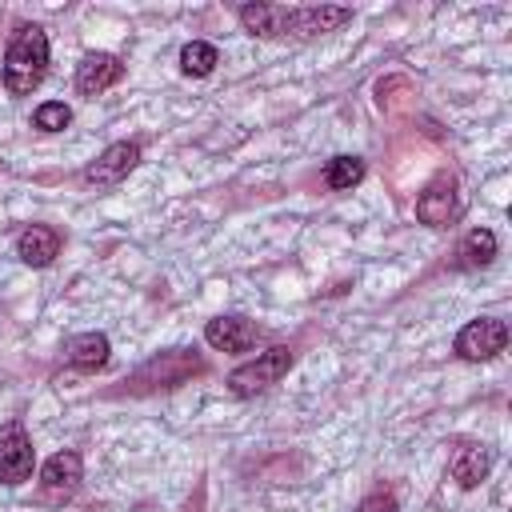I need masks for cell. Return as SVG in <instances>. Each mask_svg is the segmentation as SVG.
<instances>
[{"mask_svg": "<svg viewBox=\"0 0 512 512\" xmlns=\"http://www.w3.org/2000/svg\"><path fill=\"white\" fill-rule=\"evenodd\" d=\"M140 164V144L132 140H120V144H108L88 168H84V184L88 188H116L120 180H128V172Z\"/></svg>", "mask_w": 512, "mask_h": 512, "instance_id": "52a82bcc", "label": "cell"}, {"mask_svg": "<svg viewBox=\"0 0 512 512\" xmlns=\"http://www.w3.org/2000/svg\"><path fill=\"white\" fill-rule=\"evenodd\" d=\"M80 480H84V460H80V452H72V448L48 456L44 468H40V488H44V496H52V500L72 496V492L80 488Z\"/></svg>", "mask_w": 512, "mask_h": 512, "instance_id": "ba28073f", "label": "cell"}, {"mask_svg": "<svg viewBox=\"0 0 512 512\" xmlns=\"http://www.w3.org/2000/svg\"><path fill=\"white\" fill-rule=\"evenodd\" d=\"M216 64H220V52L208 40H192L180 48V72L184 76H208Z\"/></svg>", "mask_w": 512, "mask_h": 512, "instance_id": "e0dca14e", "label": "cell"}, {"mask_svg": "<svg viewBox=\"0 0 512 512\" xmlns=\"http://www.w3.org/2000/svg\"><path fill=\"white\" fill-rule=\"evenodd\" d=\"M360 180H364V160L360 156H332L328 168H324V184L332 192H348Z\"/></svg>", "mask_w": 512, "mask_h": 512, "instance_id": "2e32d148", "label": "cell"}, {"mask_svg": "<svg viewBox=\"0 0 512 512\" xmlns=\"http://www.w3.org/2000/svg\"><path fill=\"white\" fill-rule=\"evenodd\" d=\"M504 344H508V324L496 316L468 320L456 332V356L460 360H492L496 352H504Z\"/></svg>", "mask_w": 512, "mask_h": 512, "instance_id": "8992f818", "label": "cell"}, {"mask_svg": "<svg viewBox=\"0 0 512 512\" xmlns=\"http://www.w3.org/2000/svg\"><path fill=\"white\" fill-rule=\"evenodd\" d=\"M496 256V232L488 228H468L456 244V268H484Z\"/></svg>", "mask_w": 512, "mask_h": 512, "instance_id": "9a60e30c", "label": "cell"}, {"mask_svg": "<svg viewBox=\"0 0 512 512\" xmlns=\"http://www.w3.org/2000/svg\"><path fill=\"white\" fill-rule=\"evenodd\" d=\"M120 76H124V64H120L112 52H88V56L76 64V92L92 100V96L108 92Z\"/></svg>", "mask_w": 512, "mask_h": 512, "instance_id": "30bf717a", "label": "cell"}, {"mask_svg": "<svg viewBox=\"0 0 512 512\" xmlns=\"http://www.w3.org/2000/svg\"><path fill=\"white\" fill-rule=\"evenodd\" d=\"M68 120H72V108L64 100H48V104H40L32 112V124L40 132H60V128H68Z\"/></svg>", "mask_w": 512, "mask_h": 512, "instance_id": "ac0fdd59", "label": "cell"}, {"mask_svg": "<svg viewBox=\"0 0 512 512\" xmlns=\"http://www.w3.org/2000/svg\"><path fill=\"white\" fill-rule=\"evenodd\" d=\"M288 368H292V352H288L284 344H276V348L260 352L256 360L232 368V372H228V392H232V396H256V392L272 388Z\"/></svg>", "mask_w": 512, "mask_h": 512, "instance_id": "3957f363", "label": "cell"}, {"mask_svg": "<svg viewBox=\"0 0 512 512\" xmlns=\"http://www.w3.org/2000/svg\"><path fill=\"white\" fill-rule=\"evenodd\" d=\"M488 468H492V452L484 444H460L452 464H448V472H452V480L460 488H476L488 476Z\"/></svg>", "mask_w": 512, "mask_h": 512, "instance_id": "5bb4252c", "label": "cell"}, {"mask_svg": "<svg viewBox=\"0 0 512 512\" xmlns=\"http://www.w3.org/2000/svg\"><path fill=\"white\" fill-rule=\"evenodd\" d=\"M204 340L216 352H248L260 340V328L248 316H216L204 324Z\"/></svg>", "mask_w": 512, "mask_h": 512, "instance_id": "8fae6325", "label": "cell"}, {"mask_svg": "<svg viewBox=\"0 0 512 512\" xmlns=\"http://www.w3.org/2000/svg\"><path fill=\"white\" fill-rule=\"evenodd\" d=\"M204 364L192 356V352H184V348H172V352H160L156 360H148L140 372H136V384H144V380H152V384H160V388H176V384H184L192 372H200Z\"/></svg>", "mask_w": 512, "mask_h": 512, "instance_id": "9c48e42d", "label": "cell"}, {"mask_svg": "<svg viewBox=\"0 0 512 512\" xmlns=\"http://www.w3.org/2000/svg\"><path fill=\"white\" fill-rule=\"evenodd\" d=\"M48 72V36L40 24H20L4 48V88L8 96H28Z\"/></svg>", "mask_w": 512, "mask_h": 512, "instance_id": "7a4b0ae2", "label": "cell"}, {"mask_svg": "<svg viewBox=\"0 0 512 512\" xmlns=\"http://www.w3.org/2000/svg\"><path fill=\"white\" fill-rule=\"evenodd\" d=\"M460 184H456V176H448V172H440L420 196H416V220L420 224H428V228H444V224H452L456 216H460Z\"/></svg>", "mask_w": 512, "mask_h": 512, "instance_id": "5b68a950", "label": "cell"}, {"mask_svg": "<svg viewBox=\"0 0 512 512\" xmlns=\"http://www.w3.org/2000/svg\"><path fill=\"white\" fill-rule=\"evenodd\" d=\"M356 512H400V508H396V496L392 492H372V496L360 500Z\"/></svg>", "mask_w": 512, "mask_h": 512, "instance_id": "d6986e66", "label": "cell"}, {"mask_svg": "<svg viewBox=\"0 0 512 512\" xmlns=\"http://www.w3.org/2000/svg\"><path fill=\"white\" fill-rule=\"evenodd\" d=\"M108 352H112V344H108L104 332H80V336H72V340L64 344V360H68L72 368H84V372L104 368V364H108Z\"/></svg>", "mask_w": 512, "mask_h": 512, "instance_id": "4fadbf2b", "label": "cell"}, {"mask_svg": "<svg viewBox=\"0 0 512 512\" xmlns=\"http://www.w3.org/2000/svg\"><path fill=\"white\" fill-rule=\"evenodd\" d=\"M32 464H36V448H32L24 424L8 420L0 428V484H8V488L24 484L32 476Z\"/></svg>", "mask_w": 512, "mask_h": 512, "instance_id": "277c9868", "label": "cell"}, {"mask_svg": "<svg viewBox=\"0 0 512 512\" xmlns=\"http://www.w3.org/2000/svg\"><path fill=\"white\" fill-rule=\"evenodd\" d=\"M244 32L252 36H320L352 20V8L312 4V8H284V4H244L240 12Z\"/></svg>", "mask_w": 512, "mask_h": 512, "instance_id": "6da1fadb", "label": "cell"}, {"mask_svg": "<svg viewBox=\"0 0 512 512\" xmlns=\"http://www.w3.org/2000/svg\"><path fill=\"white\" fill-rule=\"evenodd\" d=\"M56 252H60V232L48 228V224H28V228L16 236V256H20L24 264H32V268L52 264Z\"/></svg>", "mask_w": 512, "mask_h": 512, "instance_id": "7c38bea8", "label": "cell"}]
</instances>
